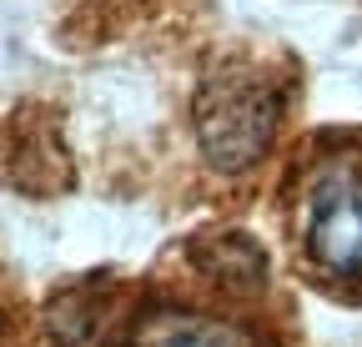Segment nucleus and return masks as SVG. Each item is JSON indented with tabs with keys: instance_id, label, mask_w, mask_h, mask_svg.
Here are the masks:
<instances>
[{
	"instance_id": "nucleus-2",
	"label": "nucleus",
	"mask_w": 362,
	"mask_h": 347,
	"mask_svg": "<svg viewBox=\"0 0 362 347\" xmlns=\"http://www.w3.org/2000/svg\"><path fill=\"white\" fill-rule=\"evenodd\" d=\"M307 252L332 277H362V177L352 166L317 177L307 201Z\"/></svg>"
},
{
	"instance_id": "nucleus-1",
	"label": "nucleus",
	"mask_w": 362,
	"mask_h": 347,
	"mask_svg": "<svg viewBox=\"0 0 362 347\" xmlns=\"http://www.w3.org/2000/svg\"><path fill=\"white\" fill-rule=\"evenodd\" d=\"M202 146L221 171L252 166L277 131V91L257 76H221L202 96Z\"/></svg>"
},
{
	"instance_id": "nucleus-3",
	"label": "nucleus",
	"mask_w": 362,
	"mask_h": 347,
	"mask_svg": "<svg viewBox=\"0 0 362 347\" xmlns=\"http://www.w3.org/2000/svg\"><path fill=\"white\" fill-rule=\"evenodd\" d=\"M136 347H257L232 322H206V317H156L141 327Z\"/></svg>"
}]
</instances>
